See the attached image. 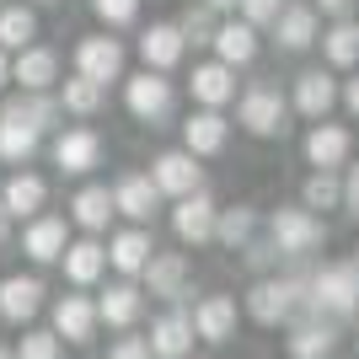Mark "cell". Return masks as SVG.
I'll use <instances>...</instances> for the list:
<instances>
[{
  "mask_svg": "<svg viewBox=\"0 0 359 359\" xmlns=\"http://www.w3.org/2000/svg\"><path fill=\"white\" fill-rule=\"evenodd\" d=\"M354 269H359V247H354Z\"/></svg>",
  "mask_w": 359,
  "mask_h": 359,
  "instance_id": "cell-50",
  "label": "cell"
},
{
  "mask_svg": "<svg viewBox=\"0 0 359 359\" xmlns=\"http://www.w3.org/2000/svg\"><path fill=\"white\" fill-rule=\"evenodd\" d=\"M54 332L70 338V344H91V332H97V306L86 295H65L54 306Z\"/></svg>",
  "mask_w": 359,
  "mask_h": 359,
  "instance_id": "cell-18",
  "label": "cell"
},
{
  "mask_svg": "<svg viewBox=\"0 0 359 359\" xmlns=\"http://www.w3.org/2000/svg\"><path fill=\"white\" fill-rule=\"evenodd\" d=\"M204 6H210V11H231V6H236V0H204Z\"/></svg>",
  "mask_w": 359,
  "mask_h": 359,
  "instance_id": "cell-48",
  "label": "cell"
},
{
  "mask_svg": "<svg viewBox=\"0 0 359 359\" xmlns=\"http://www.w3.org/2000/svg\"><path fill=\"white\" fill-rule=\"evenodd\" d=\"M150 359H188L194 348V316L188 311H166L156 327H150Z\"/></svg>",
  "mask_w": 359,
  "mask_h": 359,
  "instance_id": "cell-10",
  "label": "cell"
},
{
  "mask_svg": "<svg viewBox=\"0 0 359 359\" xmlns=\"http://www.w3.org/2000/svg\"><path fill=\"white\" fill-rule=\"evenodd\" d=\"M65 273H70V285H91V279H97V273L107 269V247L102 241H75V247H65Z\"/></svg>",
  "mask_w": 359,
  "mask_h": 359,
  "instance_id": "cell-28",
  "label": "cell"
},
{
  "mask_svg": "<svg viewBox=\"0 0 359 359\" xmlns=\"http://www.w3.org/2000/svg\"><path fill=\"white\" fill-rule=\"evenodd\" d=\"M225 135H231V123H225L215 107H204V113H194V118L182 123V145H188V156H220Z\"/></svg>",
  "mask_w": 359,
  "mask_h": 359,
  "instance_id": "cell-17",
  "label": "cell"
},
{
  "mask_svg": "<svg viewBox=\"0 0 359 359\" xmlns=\"http://www.w3.org/2000/svg\"><path fill=\"white\" fill-rule=\"evenodd\" d=\"M215 236L225 241V247H241V241H252V210H220L215 215Z\"/></svg>",
  "mask_w": 359,
  "mask_h": 359,
  "instance_id": "cell-38",
  "label": "cell"
},
{
  "mask_svg": "<svg viewBox=\"0 0 359 359\" xmlns=\"http://www.w3.org/2000/svg\"><path fill=\"white\" fill-rule=\"evenodd\" d=\"M338 354V327L322 322V316H300L295 332H290V359H332Z\"/></svg>",
  "mask_w": 359,
  "mask_h": 359,
  "instance_id": "cell-11",
  "label": "cell"
},
{
  "mask_svg": "<svg viewBox=\"0 0 359 359\" xmlns=\"http://www.w3.org/2000/svg\"><path fill=\"white\" fill-rule=\"evenodd\" d=\"M236 6H241V22H247V27H269L285 0H236Z\"/></svg>",
  "mask_w": 359,
  "mask_h": 359,
  "instance_id": "cell-41",
  "label": "cell"
},
{
  "mask_svg": "<svg viewBox=\"0 0 359 359\" xmlns=\"http://www.w3.org/2000/svg\"><path fill=\"white\" fill-rule=\"evenodd\" d=\"M38 38V16L27 6H6L0 11V48H27Z\"/></svg>",
  "mask_w": 359,
  "mask_h": 359,
  "instance_id": "cell-34",
  "label": "cell"
},
{
  "mask_svg": "<svg viewBox=\"0 0 359 359\" xmlns=\"http://www.w3.org/2000/svg\"><path fill=\"white\" fill-rule=\"evenodd\" d=\"M11 81H22V91H48L60 81V60H54V48H16L11 60Z\"/></svg>",
  "mask_w": 359,
  "mask_h": 359,
  "instance_id": "cell-13",
  "label": "cell"
},
{
  "mask_svg": "<svg viewBox=\"0 0 359 359\" xmlns=\"http://www.w3.org/2000/svg\"><path fill=\"white\" fill-rule=\"evenodd\" d=\"M344 210H354V215H359V166L344 177Z\"/></svg>",
  "mask_w": 359,
  "mask_h": 359,
  "instance_id": "cell-43",
  "label": "cell"
},
{
  "mask_svg": "<svg viewBox=\"0 0 359 359\" xmlns=\"http://www.w3.org/2000/svg\"><path fill=\"white\" fill-rule=\"evenodd\" d=\"M22 252H27L32 263H54V257L65 252V220L60 215H38V220L27 225V236H22Z\"/></svg>",
  "mask_w": 359,
  "mask_h": 359,
  "instance_id": "cell-22",
  "label": "cell"
},
{
  "mask_svg": "<svg viewBox=\"0 0 359 359\" xmlns=\"http://www.w3.org/2000/svg\"><path fill=\"white\" fill-rule=\"evenodd\" d=\"M322 54H327V65H338V70H348V65H359V22H338L332 32H322Z\"/></svg>",
  "mask_w": 359,
  "mask_h": 359,
  "instance_id": "cell-33",
  "label": "cell"
},
{
  "mask_svg": "<svg viewBox=\"0 0 359 359\" xmlns=\"http://www.w3.org/2000/svg\"><path fill=\"white\" fill-rule=\"evenodd\" d=\"M150 279V295L161 300H177L188 295V257L182 252H161V257H145V269H140Z\"/></svg>",
  "mask_w": 359,
  "mask_h": 359,
  "instance_id": "cell-16",
  "label": "cell"
},
{
  "mask_svg": "<svg viewBox=\"0 0 359 359\" xmlns=\"http://www.w3.org/2000/svg\"><path fill=\"white\" fill-rule=\"evenodd\" d=\"M306 204H300V210H338V204H344V182L332 177V172H316L311 182H306Z\"/></svg>",
  "mask_w": 359,
  "mask_h": 359,
  "instance_id": "cell-37",
  "label": "cell"
},
{
  "mask_svg": "<svg viewBox=\"0 0 359 359\" xmlns=\"http://www.w3.org/2000/svg\"><path fill=\"white\" fill-rule=\"evenodd\" d=\"M75 70L86 75V81H97V86L118 81V75H123V43H118V38H81V48H75Z\"/></svg>",
  "mask_w": 359,
  "mask_h": 359,
  "instance_id": "cell-7",
  "label": "cell"
},
{
  "mask_svg": "<svg viewBox=\"0 0 359 359\" xmlns=\"http://www.w3.org/2000/svg\"><path fill=\"white\" fill-rule=\"evenodd\" d=\"M0 113H11V118L32 123L38 135H48V129L60 123V102H54V97H43V91H22V97H11V102L0 107Z\"/></svg>",
  "mask_w": 359,
  "mask_h": 359,
  "instance_id": "cell-27",
  "label": "cell"
},
{
  "mask_svg": "<svg viewBox=\"0 0 359 359\" xmlns=\"http://www.w3.org/2000/svg\"><path fill=\"white\" fill-rule=\"evenodd\" d=\"M97 16H102L107 27H129L140 16V0H97Z\"/></svg>",
  "mask_w": 359,
  "mask_h": 359,
  "instance_id": "cell-39",
  "label": "cell"
},
{
  "mask_svg": "<svg viewBox=\"0 0 359 359\" xmlns=\"http://www.w3.org/2000/svg\"><path fill=\"white\" fill-rule=\"evenodd\" d=\"M70 215H75V225H86V231H102L107 215H113V194H107L102 182H91V188H81V194H75Z\"/></svg>",
  "mask_w": 359,
  "mask_h": 359,
  "instance_id": "cell-32",
  "label": "cell"
},
{
  "mask_svg": "<svg viewBox=\"0 0 359 359\" xmlns=\"http://www.w3.org/2000/svg\"><path fill=\"white\" fill-rule=\"evenodd\" d=\"M348 150H354V140H348L344 123H316L311 135H306V161H311L316 172L344 166V161H348Z\"/></svg>",
  "mask_w": 359,
  "mask_h": 359,
  "instance_id": "cell-12",
  "label": "cell"
},
{
  "mask_svg": "<svg viewBox=\"0 0 359 359\" xmlns=\"http://www.w3.org/2000/svg\"><path fill=\"white\" fill-rule=\"evenodd\" d=\"M338 102V86H332V75L322 70H306L295 81V113H306V118H327V107Z\"/></svg>",
  "mask_w": 359,
  "mask_h": 359,
  "instance_id": "cell-24",
  "label": "cell"
},
{
  "mask_svg": "<svg viewBox=\"0 0 359 359\" xmlns=\"http://www.w3.org/2000/svg\"><path fill=\"white\" fill-rule=\"evenodd\" d=\"M38 306H43V279H32V273L22 279V273H16V279L0 285V316H6V322H27Z\"/></svg>",
  "mask_w": 359,
  "mask_h": 359,
  "instance_id": "cell-21",
  "label": "cell"
},
{
  "mask_svg": "<svg viewBox=\"0 0 359 359\" xmlns=\"http://www.w3.org/2000/svg\"><path fill=\"white\" fill-rule=\"evenodd\" d=\"M60 107H70V113H81V118H86V113H97V107H102V86H97V81H86V75H75V81H65V86H60Z\"/></svg>",
  "mask_w": 359,
  "mask_h": 359,
  "instance_id": "cell-36",
  "label": "cell"
},
{
  "mask_svg": "<svg viewBox=\"0 0 359 359\" xmlns=\"http://www.w3.org/2000/svg\"><path fill=\"white\" fill-rule=\"evenodd\" d=\"M269 241H273L285 257H306V252H316V247L327 241V225L316 220L311 210H273Z\"/></svg>",
  "mask_w": 359,
  "mask_h": 359,
  "instance_id": "cell-4",
  "label": "cell"
},
{
  "mask_svg": "<svg viewBox=\"0 0 359 359\" xmlns=\"http://www.w3.org/2000/svg\"><path fill=\"white\" fill-rule=\"evenodd\" d=\"M273 38H279L285 54H306V48L316 43V11H311V6H279V16H273Z\"/></svg>",
  "mask_w": 359,
  "mask_h": 359,
  "instance_id": "cell-15",
  "label": "cell"
},
{
  "mask_svg": "<svg viewBox=\"0 0 359 359\" xmlns=\"http://www.w3.org/2000/svg\"><path fill=\"white\" fill-rule=\"evenodd\" d=\"M231 327H236V300H231V295H210V300H198V311H194V332L204 338V344H225V338H231Z\"/></svg>",
  "mask_w": 359,
  "mask_h": 359,
  "instance_id": "cell-20",
  "label": "cell"
},
{
  "mask_svg": "<svg viewBox=\"0 0 359 359\" xmlns=\"http://www.w3.org/2000/svg\"><path fill=\"white\" fill-rule=\"evenodd\" d=\"M107 359H150V344H145V338H118Z\"/></svg>",
  "mask_w": 359,
  "mask_h": 359,
  "instance_id": "cell-42",
  "label": "cell"
},
{
  "mask_svg": "<svg viewBox=\"0 0 359 359\" xmlns=\"http://www.w3.org/2000/svg\"><path fill=\"white\" fill-rule=\"evenodd\" d=\"M236 118H241V129H247V135L273 140V135H285V129H290V102L279 97V86L257 81V86H247V91H241Z\"/></svg>",
  "mask_w": 359,
  "mask_h": 359,
  "instance_id": "cell-3",
  "label": "cell"
},
{
  "mask_svg": "<svg viewBox=\"0 0 359 359\" xmlns=\"http://www.w3.org/2000/svg\"><path fill=\"white\" fill-rule=\"evenodd\" d=\"M306 311L316 316H354L359 311V269L354 263H327L306 279Z\"/></svg>",
  "mask_w": 359,
  "mask_h": 359,
  "instance_id": "cell-1",
  "label": "cell"
},
{
  "mask_svg": "<svg viewBox=\"0 0 359 359\" xmlns=\"http://www.w3.org/2000/svg\"><path fill=\"white\" fill-rule=\"evenodd\" d=\"M247 311L263 327H279V322H295L306 311V279L290 273V279H257L252 295H247Z\"/></svg>",
  "mask_w": 359,
  "mask_h": 359,
  "instance_id": "cell-2",
  "label": "cell"
},
{
  "mask_svg": "<svg viewBox=\"0 0 359 359\" xmlns=\"http://www.w3.org/2000/svg\"><path fill=\"white\" fill-rule=\"evenodd\" d=\"M150 252H156V247H150V236L135 225V231H118V236H113V247H107V263H113L118 273H140Z\"/></svg>",
  "mask_w": 359,
  "mask_h": 359,
  "instance_id": "cell-30",
  "label": "cell"
},
{
  "mask_svg": "<svg viewBox=\"0 0 359 359\" xmlns=\"http://www.w3.org/2000/svg\"><path fill=\"white\" fill-rule=\"evenodd\" d=\"M140 316V290L135 285H107V295L97 300V322H107V327H129Z\"/></svg>",
  "mask_w": 359,
  "mask_h": 359,
  "instance_id": "cell-31",
  "label": "cell"
},
{
  "mask_svg": "<svg viewBox=\"0 0 359 359\" xmlns=\"http://www.w3.org/2000/svg\"><path fill=\"white\" fill-rule=\"evenodd\" d=\"M215 198L204 194V188H194V194L177 198V210H172V225H177V241H188V247H204V241H215Z\"/></svg>",
  "mask_w": 359,
  "mask_h": 359,
  "instance_id": "cell-6",
  "label": "cell"
},
{
  "mask_svg": "<svg viewBox=\"0 0 359 359\" xmlns=\"http://www.w3.org/2000/svg\"><path fill=\"white\" fill-rule=\"evenodd\" d=\"M182 54H188V43H182L177 22H150V27H145V38H140V60H145V70L166 75Z\"/></svg>",
  "mask_w": 359,
  "mask_h": 359,
  "instance_id": "cell-9",
  "label": "cell"
},
{
  "mask_svg": "<svg viewBox=\"0 0 359 359\" xmlns=\"http://www.w3.org/2000/svg\"><path fill=\"white\" fill-rule=\"evenodd\" d=\"M123 102H129V113H135L140 123L156 129V123L172 118V102H177V97H172V81H166L161 70H145V75H135V81L123 86Z\"/></svg>",
  "mask_w": 359,
  "mask_h": 359,
  "instance_id": "cell-5",
  "label": "cell"
},
{
  "mask_svg": "<svg viewBox=\"0 0 359 359\" xmlns=\"http://www.w3.org/2000/svg\"><path fill=\"white\" fill-rule=\"evenodd\" d=\"M11 81V60H6V48H0V86Z\"/></svg>",
  "mask_w": 359,
  "mask_h": 359,
  "instance_id": "cell-47",
  "label": "cell"
},
{
  "mask_svg": "<svg viewBox=\"0 0 359 359\" xmlns=\"http://www.w3.org/2000/svg\"><path fill=\"white\" fill-rule=\"evenodd\" d=\"M215 48H220V65H247L257 60V27H247V22H220L215 27Z\"/></svg>",
  "mask_w": 359,
  "mask_h": 359,
  "instance_id": "cell-25",
  "label": "cell"
},
{
  "mask_svg": "<svg viewBox=\"0 0 359 359\" xmlns=\"http://www.w3.org/2000/svg\"><path fill=\"white\" fill-rule=\"evenodd\" d=\"M215 27H220V16L210 11V6H204V0H198V6H188V11H182V22H177V32H182V43H215Z\"/></svg>",
  "mask_w": 359,
  "mask_h": 359,
  "instance_id": "cell-35",
  "label": "cell"
},
{
  "mask_svg": "<svg viewBox=\"0 0 359 359\" xmlns=\"http://www.w3.org/2000/svg\"><path fill=\"white\" fill-rule=\"evenodd\" d=\"M156 204H161V194H156V182L140 177V172H129V177L113 188V215H129V220H150V215H156Z\"/></svg>",
  "mask_w": 359,
  "mask_h": 359,
  "instance_id": "cell-19",
  "label": "cell"
},
{
  "mask_svg": "<svg viewBox=\"0 0 359 359\" xmlns=\"http://www.w3.org/2000/svg\"><path fill=\"white\" fill-rule=\"evenodd\" d=\"M38 129L32 123H22V118H11V113H0V161H11V166H22V161H32L38 156Z\"/></svg>",
  "mask_w": 359,
  "mask_h": 359,
  "instance_id": "cell-26",
  "label": "cell"
},
{
  "mask_svg": "<svg viewBox=\"0 0 359 359\" xmlns=\"http://www.w3.org/2000/svg\"><path fill=\"white\" fill-rule=\"evenodd\" d=\"M0 359H16V354H11V348H0Z\"/></svg>",
  "mask_w": 359,
  "mask_h": 359,
  "instance_id": "cell-49",
  "label": "cell"
},
{
  "mask_svg": "<svg viewBox=\"0 0 359 359\" xmlns=\"http://www.w3.org/2000/svg\"><path fill=\"white\" fill-rule=\"evenodd\" d=\"M236 97V70L231 65H194V102H204V107H220V102H231Z\"/></svg>",
  "mask_w": 359,
  "mask_h": 359,
  "instance_id": "cell-23",
  "label": "cell"
},
{
  "mask_svg": "<svg viewBox=\"0 0 359 359\" xmlns=\"http://www.w3.org/2000/svg\"><path fill=\"white\" fill-rule=\"evenodd\" d=\"M316 6H322L327 16H348V6H354V0H316Z\"/></svg>",
  "mask_w": 359,
  "mask_h": 359,
  "instance_id": "cell-45",
  "label": "cell"
},
{
  "mask_svg": "<svg viewBox=\"0 0 359 359\" xmlns=\"http://www.w3.org/2000/svg\"><path fill=\"white\" fill-rule=\"evenodd\" d=\"M16 359H60V338H54V332H27Z\"/></svg>",
  "mask_w": 359,
  "mask_h": 359,
  "instance_id": "cell-40",
  "label": "cell"
},
{
  "mask_svg": "<svg viewBox=\"0 0 359 359\" xmlns=\"http://www.w3.org/2000/svg\"><path fill=\"white\" fill-rule=\"evenodd\" d=\"M11 236V215H6V204H0V241Z\"/></svg>",
  "mask_w": 359,
  "mask_h": 359,
  "instance_id": "cell-46",
  "label": "cell"
},
{
  "mask_svg": "<svg viewBox=\"0 0 359 359\" xmlns=\"http://www.w3.org/2000/svg\"><path fill=\"white\" fill-rule=\"evenodd\" d=\"M344 102H348V113H354V118H359V75H354V81H348V86H344Z\"/></svg>",
  "mask_w": 359,
  "mask_h": 359,
  "instance_id": "cell-44",
  "label": "cell"
},
{
  "mask_svg": "<svg viewBox=\"0 0 359 359\" xmlns=\"http://www.w3.org/2000/svg\"><path fill=\"white\" fill-rule=\"evenodd\" d=\"M54 161L65 166V172H91V166L102 161V140H97V129H65L60 140H54Z\"/></svg>",
  "mask_w": 359,
  "mask_h": 359,
  "instance_id": "cell-14",
  "label": "cell"
},
{
  "mask_svg": "<svg viewBox=\"0 0 359 359\" xmlns=\"http://www.w3.org/2000/svg\"><path fill=\"white\" fill-rule=\"evenodd\" d=\"M43 198H48L43 177H32V172H16V177L6 182L0 204H6V215H38V210H43Z\"/></svg>",
  "mask_w": 359,
  "mask_h": 359,
  "instance_id": "cell-29",
  "label": "cell"
},
{
  "mask_svg": "<svg viewBox=\"0 0 359 359\" xmlns=\"http://www.w3.org/2000/svg\"><path fill=\"white\" fill-rule=\"evenodd\" d=\"M150 182H156V194L166 198H182L198 188V156H188V150H166V156H156L150 161Z\"/></svg>",
  "mask_w": 359,
  "mask_h": 359,
  "instance_id": "cell-8",
  "label": "cell"
}]
</instances>
